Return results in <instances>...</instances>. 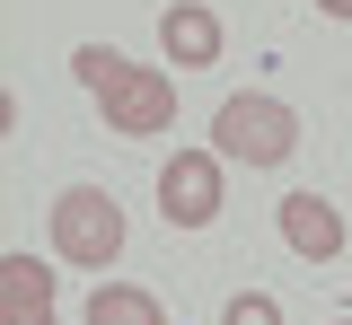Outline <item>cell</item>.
Instances as JSON below:
<instances>
[{
  "label": "cell",
  "mask_w": 352,
  "mask_h": 325,
  "mask_svg": "<svg viewBox=\"0 0 352 325\" xmlns=\"http://www.w3.org/2000/svg\"><path fill=\"white\" fill-rule=\"evenodd\" d=\"M53 255L80 273H106L124 255V202L106 185H62L53 193Z\"/></svg>",
  "instance_id": "obj_2"
},
{
  "label": "cell",
  "mask_w": 352,
  "mask_h": 325,
  "mask_svg": "<svg viewBox=\"0 0 352 325\" xmlns=\"http://www.w3.org/2000/svg\"><path fill=\"white\" fill-rule=\"evenodd\" d=\"M159 53H168V71H212L220 62V18L203 0H176L159 18Z\"/></svg>",
  "instance_id": "obj_6"
},
{
  "label": "cell",
  "mask_w": 352,
  "mask_h": 325,
  "mask_svg": "<svg viewBox=\"0 0 352 325\" xmlns=\"http://www.w3.org/2000/svg\"><path fill=\"white\" fill-rule=\"evenodd\" d=\"M317 9H326V18H344V27H352V0H317Z\"/></svg>",
  "instance_id": "obj_10"
},
{
  "label": "cell",
  "mask_w": 352,
  "mask_h": 325,
  "mask_svg": "<svg viewBox=\"0 0 352 325\" xmlns=\"http://www.w3.org/2000/svg\"><path fill=\"white\" fill-rule=\"evenodd\" d=\"M0 325H53V273L36 255H0Z\"/></svg>",
  "instance_id": "obj_7"
},
{
  "label": "cell",
  "mask_w": 352,
  "mask_h": 325,
  "mask_svg": "<svg viewBox=\"0 0 352 325\" xmlns=\"http://www.w3.org/2000/svg\"><path fill=\"white\" fill-rule=\"evenodd\" d=\"M71 71H80V88L106 106L115 132H132V141L176 132V71H141V62H124V53H106V45H80Z\"/></svg>",
  "instance_id": "obj_1"
},
{
  "label": "cell",
  "mask_w": 352,
  "mask_h": 325,
  "mask_svg": "<svg viewBox=\"0 0 352 325\" xmlns=\"http://www.w3.org/2000/svg\"><path fill=\"white\" fill-rule=\"evenodd\" d=\"M344 325H352V317H344Z\"/></svg>",
  "instance_id": "obj_11"
},
{
  "label": "cell",
  "mask_w": 352,
  "mask_h": 325,
  "mask_svg": "<svg viewBox=\"0 0 352 325\" xmlns=\"http://www.w3.org/2000/svg\"><path fill=\"white\" fill-rule=\"evenodd\" d=\"M220 325H282V308H273L264 290H238V299L220 308Z\"/></svg>",
  "instance_id": "obj_9"
},
{
  "label": "cell",
  "mask_w": 352,
  "mask_h": 325,
  "mask_svg": "<svg viewBox=\"0 0 352 325\" xmlns=\"http://www.w3.org/2000/svg\"><path fill=\"white\" fill-rule=\"evenodd\" d=\"M282 246L300 264H335L344 255V211L326 193H282Z\"/></svg>",
  "instance_id": "obj_5"
},
{
  "label": "cell",
  "mask_w": 352,
  "mask_h": 325,
  "mask_svg": "<svg viewBox=\"0 0 352 325\" xmlns=\"http://www.w3.org/2000/svg\"><path fill=\"white\" fill-rule=\"evenodd\" d=\"M80 325H168V308H159L150 290H132V281H97Z\"/></svg>",
  "instance_id": "obj_8"
},
{
  "label": "cell",
  "mask_w": 352,
  "mask_h": 325,
  "mask_svg": "<svg viewBox=\"0 0 352 325\" xmlns=\"http://www.w3.org/2000/svg\"><path fill=\"white\" fill-rule=\"evenodd\" d=\"M212 149L229 167H282V158L300 149V115H291L282 97H229L212 115Z\"/></svg>",
  "instance_id": "obj_3"
},
{
  "label": "cell",
  "mask_w": 352,
  "mask_h": 325,
  "mask_svg": "<svg viewBox=\"0 0 352 325\" xmlns=\"http://www.w3.org/2000/svg\"><path fill=\"white\" fill-rule=\"evenodd\" d=\"M220 149H176L168 167H159V211H168V229H212L220 220Z\"/></svg>",
  "instance_id": "obj_4"
}]
</instances>
